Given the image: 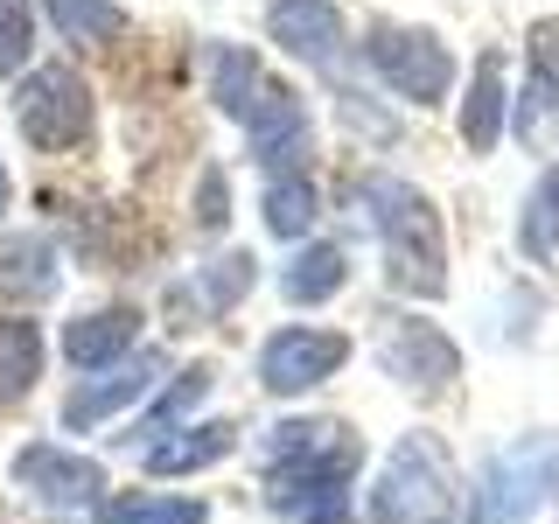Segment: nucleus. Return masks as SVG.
I'll list each match as a JSON object with an SVG mask.
<instances>
[{
    "instance_id": "nucleus-5",
    "label": "nucleus",
    "mask_w": 559,
    "mask_h": 524,
    "mask_svg": "<svg viewBox=\"0 0 559 524\" xmlns=\"http://www.w3.org/2000/svg\"><path fill=\"white\" fill-rule=\"evenodd\" d=\"M546 503H559V433H524L476 468L462 524H532Z\"/></svg>"
},
{
    "instance_id": "nucleus-1",
    "label": "nucleus",
    "mask_w": 559,
    "mask_h": 524,
    "mask_svg": "<svg viewBox=\"0 0 559 524\" xmlns=\"http://www.w3.org/2000/svg\"><path fill=\"white\" fill-rule=\"evenodd\" d=\"M364 468V441L349 419L294 413L259 433V489L287 524H349V489Z\"/></svg>"
},
{
    "instance_id": "nucleus-25",
    "label": "nucleus",
    "mask_w": 559,
    "mask_h": 524,
    "mask_svg": "<svg viewBox=\"0 0 559 524\" xmlns=\"http://www.w3.org/2000/svg\"><path fill=\"white\" fill-rule=\"evenodd\" d=\"M518 252L532 259V266H546V259L559 252V168L538 175L524 210H518Z\"/></svg>"
},
{
    "instance_id": "nucleus-3",
    "label": "nucleus",
    "mask_w": 559,
    "mask_h": 524,
    "mask_svg": "<svg viewBox=\"0 0 559 524\" xmlns=\"http://www.w3.org/2000/svg\"><path fill=\"white\" fill-rule=\"evenodd\" d=\"M343 196L357 203L364 224L378 231L392 294H406V301H433V294H448V231H441V210H433L427 189L406 182V175L371 168V175H357Z\"/></svg>"
},
{
    "instance_id": "nucleus-26",
    "label": "nucleus",
    "mask_w": 559,
    "mask_h": 524,
    "mask_svg": "<svg viewBox=\"0 0 559 524\" xmlns=\"http://www.w3.org/2000/svg\"><path fill=\"white\" fill-rule=\"evenodd\" d=\"M35 57V8L28 0H0V78H14Z\"/></svg>"
},
{
    "instance_id": "nucleus-27",
    "label": "nucleus",
    "mask_w": 559,
    "mask_h": 524,
    "mask_svg": "<svg viewBox=\"0 0 559 524\" xmlns=\"http://www.w3.org/2000/svg\"><path fill=\"white\" fill-rule=\"evenodd\" d=\"M224 168H203L197 175V231H224Z\"/></svg>"
},
{
    "instance_id": "nucleus-11",
    "label": "nucleus",
    "mask_w": 559,
    "mask_h": 524,
    "mask_svg": "<svg viewBox=\"0 0 559 524\" xmlns=\"http://www.w3.org/2000/svg\"><path fill=\"white\" fill-rule=\"evenodd\" d=\"M162 371H168V357H162V349H133V357H127V364H112V371L78 378V384L63 392V427H70V433L112 427L119 413L147 406V398L162 392Z\"/></svg>"
},
{
    "instance_id": "nucleus-8",
    "label": "nucleus",
    "mask_w": 559,
    "mask_h": 524,
    "mask_svg": "<svg viewBox=\"0 0 559 524\" xmlns=\"http://www.w3.org/2000/svg\"><path fill=\"white\" fill-rule=\"evenodd\" d=\"M8 483L22 489L35 511H49V517H84V511H98V503L112 497V489H105V468L92 462V454L63 448V441H28V448H14Z\"/></svg>"
},
{
    "instance_id": "nucleus-12",
    "label": "nucleus",
    "mask_w": 559,
    "mask_h": 524,
    "mask_svg": "<svg viewBox=\"0 0 559 524\" xmlns=\"http://www.w3.org/2000/svg\"><path fill=\"white\" fill-rule=\"evenodd\" d=\"M140 314L133 301H105V308H84V314H70L63 322V364L70 371H112V364H127L133 349H140Z\"/></svg>"
},
{
    "instance_id": "nucleus-20",
    "label": "nucleus",
    "mask_w": 559,
    "mask_h": 524,
    "mask_svg": "<svg viewBox=\"0 0 559 524\" xmlns=\"http://www.w3.org/2000/svg\"><path fill=\"white\" fill-rule=\"evenodd\" d=\"M210 392H217V364H203V357H197V364H182V371H175V378L162 384V392H154V406L140 413V427H133V433H119V441H140V448H154L162 433L189 427V413H197Z\"/></svg>"
},
{
    "instance_id": "nucleus-15",
    "label": "nucleus",
    "mask_w": 559,
    "mask_h": 524,
    "mask_svg": "<svg viewBox=\"0 0 559 524\" xmlns=\"http://www.w3.org/2000/svg\"><path fill=\"white\" fill-rule=\"evenodd\" d=\"M238 419H189V427L162 433L154 448H140V468L147 476H203V468H217L224 454L238 448Z\"/></svg>"
},
{
    "instance_id": "nucleus-9",
    "label": "nucleus",
    "mask_w": 559,
    "mask_h": 524,
    "mask_svg": "<svg viewBox=\"0 0 559 524\" xmlns=\"http://www.w3.org/2000/svg\"><path fill=\"white\" fill-rule=\"evenodd\" d=\"M14 127H22V140L43 147V154L78 147V140L92 133V84H84L70 63L28 70L22 92H14Z\"/></svg>"
},
{
    "instance_id": "nucleus-10",
    "label": "nucleus",
    "mask_w": 559,
    "mask_h": 524,
    "mask_svg": "<svg viewBox=\"0 0 559 524\" xmlns=\"http://www.w3.org/2000/svg\"><path fill=\"white\" fill-rule=\"evenodd\" d=\"M364 63L384 78V92H399L406 105H441L448 84H454V57L441 49L433 28H399V22H378L364 35Z\"/></svg>"
},
{
    "instance_id": "nucleus-18",
    "label": "nucleus",
    "mask_w": 559,
    "mask_h": 524,
    "mask_svg": "<svg viewBox=\"0 0 559 524\" xmlns=\"http://www.w3.org/2000/svg\"><path fill=\"white\" fill-rule=\"evenodd\" d=\"M511 127V98H503V49H483L476 70H468V92H462V147L489 154Z\"/></svg>"
},
{
    "instance_id": "nucleus-21",
    "label": "nucleus",
    "mask_w": 559,
    "mask_h": 524,
    "mask_svg": "<svg viewBox=\"0 0 559 524\" xmlns=\"http://www.w3.org/2000/svg\"><path fill=\"white\" fill-rule=\"evenodd\" d=\"M98 524H210L203 497H162V489H112L92 511Z\"/></svg>"
},
{
    "instance_id": "nucleus-2",
    "label": "nucleus",
    "mask_w": 559,
    "mask_h": 524,
    "mask_svg": "<svg viewBox=\"0 0 559 524\" xmlns=\"http://www.w3.org/2000/svg\"><path fill=\"white\" fill-rule=\"evenodd\" d=\"M203 78H210V98L217 112H231L245 140H252V162L266 175H301L308 168V147H314V127H308V105L287 78H273L259 63V49L245 43H210L203 49Z\"/></svg>"
},
{
    "instance_id": "nucleus-22",
    "label": "nucleus",
    "mask_w": 559,
    "mask_h": 524,
    "mask_svg": "<svg viewBox=\"0 0 559 524\" xmlns=\"http://www.w3.org/2000/svg\"><path fill=\"white\" fill-rule=\"evenodd\" d=\"M43 14H49V28L78 49H112L119 35H127V8H119V0H43Z\"/></svg>"
},
{
    "instance_id": "nucleus-28",
    "label": "nucleus",
    "mask_w": 559,
    "mask_h": 524,
    "mask_svg": "<svg viewBox=\"0 0 559 524\" xmlns=\"http://www.w3.org/2000/svg\"><path fill=\"white\" fill-rule=\"evenodd\" d=\"M8 203H14V182H8V162H0V224H8Z\"/></svg>"
},
{
    "instance_id": "nucleus-14",
    "label": "nucleus",
    "mask_w": 559,
    "mask_h": 524,
    "mask_svg": "<svg viewBox=\"0 0 559 524\" xmlns=\"http://www.w3.org/2000/svg\"><path fill=\"white\" fill-rule=\"evenodd\" d=\"M266 35L280 43V57L329 70L343 57V8L336 0H266Z\"/></svg>"
},
{
    "instance_id": "nucleus-16",
    "label": "nucleus",
    "mask_w": 559,
    "mask_h": 524,
    "mask_svg": "<svg viewBox=\"0 0 559 524\" xmlns=\"http://www.w3.org/2000/svg\"><path fill=\"white\" fill-rule=\"evenodd\" d=\"M559 119V22L532 28V70H524V98L511 105V127L518 140H546V127Z\"/></svg>"
},
{
    "instance_id": "nucleus-17",
    "label": "nucleus",
    "mask_w": 559,
    "mask_h": 524,
    "mask_svg": "<svg viewBox=\"0 0 559 524\" xmlns=\"http://www.w3.org/2000/svg\"><path fill=\"white\" fill-rule=\"evenodd\" d=\"M343 287H349V245H336V238L294 245V259L280 266V294H287V308H322V301H336Z\"/></svg>"
},
{
    "instance_id": "nucleus-24",
    "label": "nucleus",
    "mask_w": 559,
    "mask_h": 524,
    "mask_svg": "<svg viewBox=\"0 0 559 524\" xmlns=\"http://www.w3.org/2000/svg\"><path fill=\"white\" fill-rule=\"evenodd\" d=\"M259 210H266V231L294 245V238L314 231V217H322V196H314L308 168H301V175H266V196H259Z\"/></svg>"
},
{
    "instance_id": "nucleus-4",
    "label": "nucleus",
    "mask_w": 559,
    "mask_h": 524,
    "mask_svg": "<svg viewBox=\"0 0 559 524\" xmlns=\"http://www.w3.org/2000/svg\"><path fill=\"white\" fill-rule=\"evenodd\" d=\"M462 468L433 427H406L384 448L371 489H364V524H462Z\"/></svg>"
},
{
    "instance_id": "nucleus-19",
    "label": "nucleus",
    "mask_w": 559,
    "mask_h": 524,
    "mask_svg": "<svg viewBox=\"0 0 559 524\" xmlns=\"http://www.w3.org/2000/svg\"><path fill=\"white\" fill-rule=\"evenodd\" d=\"M57 245H49L43 231H22L0 245V301H8V314H22L35 301H49L57 294Z\"/></svg>"
},
{
    "instance_id": "nucleus-13",
    "label": "nucleus",
    "mask_w": 559,
    "mask_h": 524,
    "mask_svg": "<svg viewBox=\"0 0 559 524\" xmlns=\"http://www.w3.org/2000/svg\"><path fill=\"white\" fill-rule=\"evenodd\" d=\"M252 287H259V259L238 245V252H217L210 266L189 273L182 287L168 294V308L182 314V329H203V322H224V314H231Z\"/></svg>"
},
{
    "instance_id": "nucleus-7",
    "label": "nucleus",
    "mask_w": 559,
    "mask_h": 524,
    "mask_svg": "<svg viewBox=\"0 0 559 524\" xmlns=\"http://www.w3.org/2000/svg\"><path fill=\"white\" fill-rule=\"evenodd\" d=\"M349 329H329V322H280L252 357V378L266 398H308L322 392L329 378L349 364Z\"/></svg>"
},
{
    "instance_id": "nucleus-6",
    "label": "nucleus",
    "mask_w": 559,
    "mask_h": 524,
    "mask_svg": "<svg viewBox=\"0 0 559 524\" xmlns=\"http://www.w3.org/2000/svg\"><path fill=\"white\" fill-rule=\"evenodd\" d=\"M378 371L399 384L406 398H448L454 392V378H462V343L448 336L433 314H419V308H392V314H378Z\"/></svg>"
},
{
    "instance_id": "nucleus-23",
    "label": "nucleus",
    "mask_w": 559,
    "mask_h": 524,
    "mask_svg": "<svg viewBox=\"0 0 559 524\" xmlns=\"http://www.w3.org/2000/svg\"><path fill=\"white\" fill-rule=\"evenodd\" d=\"M35 378H43V329L28 314H0V406L28 398Z\"/></svg>"
}]
</instances>
